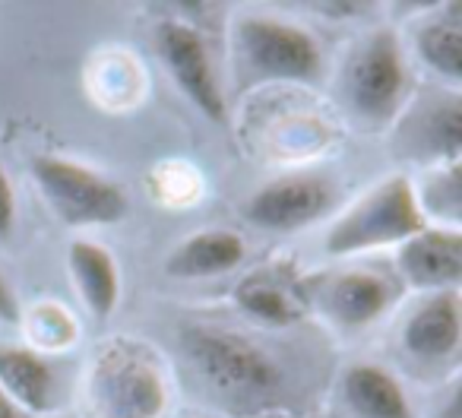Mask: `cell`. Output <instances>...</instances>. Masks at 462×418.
<instances>
[{
	"instance_id": "cell-5",
	"label": "cell",
	"mask_w": 462,
	"mask_h": 418,
	"mask_svg": "<svg viewBox=\"0 0 462 418\" xmlns=\"http://www.w3.org/2000/svg\"><path fill=\"white\" fill-rule=\"evenodd\" d=\"M32 178L51 213L67 226H115L127 216V193L115 181L60 155H35Z\"/></svg>"
},
{
	"instance_id": "cell-13",
	"label": "cell",
	"mask_w": 462,
	"mask_h": 418,
	"mask_svg": "<svg viewBox=\"0 0 462 418\" xmlns=\"http://www.w3.org/2000/svg\"><path fill=\"white\" fill-rule=\"evenodd\" d=\"M0 390L20 412L48 415L58 405V377L51 365L23 346H0Z\"/></svg>"
},
{
	"instance_id": "cell-17",
	"label": "cell",
	"mask_w": 462,
	"mask_h": 418,
	"mask_svg": "<svg viewBox=\"0 0 462 418\" xmlns=\"http://www.w3.org/2000/svg\"><path fill=\"white\" fill-rule=\"evenodd\" d=\"M235 304L266 327H291L295 320H301V304L295 302V292L273 270L241 279L235 289Z\"/></svg>"
},
{
	"instance_id": "cell-16",
	"label": "cell",
	"mask_w": 462,
	"mask_h": 418,
	"mask_svg": "<svg viewBox=\"0 0 462 418\" xmlns=\"http://www.w3.org/2000/svg\"><path fill=\"white\" fill-rule=\"evenodd\" d=\"M67 264H70L79 298L92 311V317L108 320L115 314L117 302H121V276H117L115 257L102 245L73 241L70 251H67Z\"/></svg>"
},
{
	"instance_id": "cell-22",
	"label": "cell",
	"mask_w": 462,
	"mask_h": 418,
	"mask_svg": "<svg viewBox=\"0 0 462 418\" xmlns=\"http://www.w3.org/2000/svg\"><path fill=\"white\" fill-rule=\"evenodd\" d=\"M320 14H329V16H355L358 10H365L361 4H317Z\"/></svg>"
},
{
	"instance_id": "cell-4",
	"label": "cell",
	"mask_w": 462,
	"mask_h": 418,
	"mask_svg": "<svg viewBox=\"0 0 462 418\" xmlns=\"http://www.w3.org/2000/svg\"><path fill=\"white\" fill-rule=\"evenodd\" d=\"M238 60L245 67L247 83H317L323 73L320 45L304 33L301 26H291L270 16H245L238 23Z\"/></svg>"
},
{
	"instance_id": "cell-1",
	"label": "cell",
	"mask_w": 462,
	"mask_h": 418,
	"mask_svg": "<svg viewBox=\"0 0 462 418\" xmlns=\"http://www.w3.org/2000/svg\"><path fill=\"white\" fill-rule=\"evenodd\" d=\"M180 346L203 384L212 386L218 396L254 403L273 399L282 386V371L276 361L241 333L222 327H187L180 333Z\"/></svg>"
},
{
	"instance_id": "cell-3",
	"label": "cell",
	"mask_w": 462,
	"mask_h": 418,
	"mask_svg": "<svg viewBox=\"0 0 462 418\" xmlns=\"http://www.w3.org/2000/svg\"><path fill=\"white\" fill-rule=\"evenodd\" d=\"M168 386L155 358L136 342H111L89 374L92 418H159Z\"/></svg>"
},
{
	"instance_id": "cell-6",
	"label": "cell",
	"mask_w": 462,
	"mask_h": 418,
	"mask_svg": "<svg viewBox=\"0 0 462 418\" xmlns=\"http://www.w3.org/2000/svg\"><path fill=\"white\" fill-rule=\"evenodd\" d=\"M405 92H409V70H405L402 45H399L396 33L380 29L348 60V105L365 121L383 124L399 111Z\"/></svg>"
},
{
	"instance_id": "cell-19",
	"label": "cell",
	"mask_w": 462,
	"mask_h": 418,
	"mask_svg": "<svg viewBox=\"0 0 462 418\" xmlns=\"http://www.w3.org/2000/svg\"><path fill=\"white\" fill-rule=\"evenodd\" d=\"M428 187H437V193H430L428 203H421L424 219H428L430 209H437V213L447 216L456 228L459 213H462V168H459V162H456V165H447L443 172H437V178L430 181Z\"/></svg>"
},
{
	"instance_id": "cell-20",
	"label": "cell",
	"mask_w": 462,
	"mask_h": 418,
	"mask_svg": "<svg viewBox=\"0 0 462 418\" xmlns=\"http://www.w3.org/2000/svg\"><path fill=\"white\" fill-rule=\"evenodd\" d=\"M16 226V193L7 172L0 168V241H7Z\"/></svg>"
},
{
	"instance_id": "cell-15",
	"label": "cell",
	"mask_w": 462,
	"mask_h": 418,
	"mask_svg": "<svg viewBox=\"0 0 462 418\" xmlns=\"http://www.w3.org/2000/svg\"><path fill=\"white\" fill-rule=\"evenodd\" d=\"M245 241L228 228H209L180 241L165 260V273L174 279H209L231 273L245 260Z\"/></svg>"
},
{
	"instance_id": "cell-8",
	"label": "cell",
	"mask_w": 462,
	"mask_h": 418,
	"mask_svg": "<svg viewBox=\"0 0 462 418\" xmlns=\"http://www.w3.org/2000/svg\"><path fill=\"white\" fill-rule=\"evenodd\" d=\"M333 209V184L320 174H285L245 203V219L263 232H295L323 219Z\"/></svg>"
},
{
	"instance_id": "cell-2",
	"label": "cell",
	"mask_w": 462,
	"mask_h": 418,
	"mask_svg": "<svg viewBox=\"0 0 462 418\" xmlns=\"http://www.w3.org/2000/svg\"><path fill=\"white\" fill-rule=\"evenodd\" d=\"M424 228H428V219L421 213V200L411 181L393 174L333 222L323 247L329 257H348V254L374 251V247L402 245Z\"/></svg>"
},
{
	"instance_id": "cell-21",
	"label": "cell",
	"mask_w": 462,
	"mask_h": 418,
	"mask_svg": "<svg viewBox=\"0 0 462 418\" xmlns=\"http://www.w3.org/2000/svg\"><path fill=\"white\" fill-rule=\"evenodd\" d=\"M0 320L4 323H20L23 320L20 298H16L14 285H10L4 276H0Z\"/></svg>"
},
{
	"instance_id": "cell-23",
	"label": "cell",
	"mask_w": 462,
	"mask_h": 418,
	"mask_svg": "<svg viewBox=\"0 0 462 418\" xmlns=\"http://www.w3.org/2000/svg\"><path fill=\"white\" fill-rule=\"evenodd\" d=\"M0 418H26L20 409H16V405H14V399H10L4 390H0Z\"/></svg>"
},
{
	"instance_id": "cell-12",
	"label": "cell",
	"mask_w": 462,
	"mask_h": 418,
	"mask_svg": "<svg viewBox=\"0 0 462 418\" xmlns=\"http://www.w3.org/2000/svg\"><path fill=\"white\" fill-rule=\"evenodd\" d=\"M409 153L424 162L456 165L462 155V102L459 96H437L411 115L405 127Z\"/></svg>"
},
{
	"instance_id": "cell-11",
	"label": "cell",
	"mask_w": 462,
	"mask_h": 418,
	"mask_svg": "<svg viewBox=\"0 0 462 418\" xmlns=\"http://www.w3.org/2000/svg\"><path fill=\"white\" fill-rule=\"evenodd\" d=\"M396 298V285L371 270L339 273L320 292V304L339 327L358 330L374 323Z\"/></svg>"
},
{
	"instance_id": "cell-9",
	"label": "cell",
	"mask_w": 462,
	"mask_h": 418,
	"mask_svg": "<svg viewBox=\"0 0 462 418\" xmlns=\"http://www.w3.org/2000/svg\"><path fill=\"white\" fill-rule=\"evenodd\" d=\"M399 273L415 289L456 292L462 283V232L437 226L402 241Z\"/></svg>"
},
{
	"instance_id": "cell-7",
	"label": "cell",
	"mask_w": 462,
	"mask_h": 418,
	"mask_svg": "<svg viewBox=\"0 0 462 418\" xmlns=\"http://www.w3.org/2000/svg\"><path fill=\"white\" fill-rule=\"evenodd\" d=\"M155 51H159L165 70L171 73V79L178 83V89L199 108V115L222 124L225 96L216 79V70H212V58L203 35L187 23L165 20L155 29Z\"/></svg>"
},
{
	"instance_id": "cell-10",
	"label": "cell",
	"mask_w": 462,
	"mask_h": 418,
	"mask_svg": "<svg viewBox=\"0 0 462 418\" xmlns=\"http://www.w3.org/2000/svg\"><path fill=\"white\" fill-rule=\"evenodd\" d=\"M462 342L459 292H434L402 323V348L418 361H447Z\"/></svg>"
},
{
	"instance_id": "cell-14",
	"label": "cell",
	"mask_w": 462,
	"mask_h": 418,
	"mask_svg": "<svg viewBox=\"0 0 462 418\" xmlns=\"http://www.w3.org/2000/svg\"><path fill=\"white\" fill-rule=\"evenodd\" d=\"M342 399L355 418H415L402 384L371 361H355L342 371Z\"/></svg>"
},
{
	"instance_id": "cell-18",
	"label": "cell",
	"mask_w": 462,
	"mask_h": 418,
	"mask_svg": "<svg viewBox=\"0 0 462 418\" xmlns=\"http://www.w3.org/2000/svg\"><path fill=\"white\" fill-rule=\"evenodd\" d=\"M418 58L437 70L440 77H447L449 83L462 79V10L459 4H453L449 10L437 14L430 23H424L418 29Z\"/></svg>"
}]
</instances>
